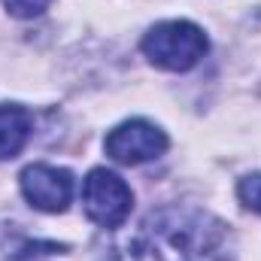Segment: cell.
I'll return each mask as SVG.
<instances>
[{
  "mask_svg": "<svg viewBox=\"0 0 261 261\" xmlns=\"http://www.w3.org/2000/svg\"><path fill=\"white\" fill-rule=\"evenodd\" d=\"M143 228L158 261H234L228 225L200 206H158Z\"/></svg>",
  "mask_w": 261,
  "mask_h": 261,
  "instance_id": "6da1fadb",
  "label": "cell"
},
{
  "mask_svg": "<svg viewBox=\"0 0 261 261\" xmlns=\"http://www.w3.org/2000/svg\"><path fill=\"white\" fill-rule=\"evenodd\" d=\"M140 49L149 58V64L170 70V73H186L206 55L210 40L197 24L173 18V21H161L149 28Z\"/></svg>",
  "mask_w": 261,
  "mask_h": 261,
  "instance_id": "7a4b0ae2",
  "label": "cell"
},
{
  "mask_svg": "<svg viewBox=\"0 0 261 261\" xmlns=\"http://www.w3.org/2000/svg\"><path fill=\"white\" fill-rule=\"evenodd\" d=\"M82 206L91 222L103 228H119L130 216L134 195L119 173L107 167H94L82 182Z\"/></svg>",
  "mask_w": 261,
  "mask_h": 261,
  "instance_id": "3957f363",
  "label": "cell"
},
{
  "mask_svg": "<svg viewBox=\"0 0 261 261\" xmlns=\"http://www.w3.org/2000/svg\"><path fill=\"white\" fill-rule=\"evenodd\" d=\"M103 149L113 161H119L125 167H137V164H146V161H155L158 155H164L167 134L146 119H130L107 134Z\"/></svg>",
  "mask_w": 261,
  "mask_h": 261,
  "instance_id": "277c9868",
  "label": "cell"
},
{
  "mask_svg": "<svg viewBox=\"0 0 261 261\" xmlns=\"http://www.w3.org/2000/svg\"><path fill=\"white\" fill-rule=\"evenodd\" d=\"M21 195L34 210L43 213H64L73 200V173L52 164H31L18 176Z\"/></svg>",
  "mask_w": 261,
  "mask_h": 261,
  "instance_id": "5b68a950",
  "label": "cell"
},
{
  "mask_svg": "<svg viewBox=\"0 0 261 261\" xmlns=\"http://www.w3.org/2000/svg\"><path fill=\"white\" fill-rule=\"evenodd\" d=\"M34 116L18 103H0V161L15 158L31 140Z\"/></svg>",
  "mask_w": 261,
  "mask_h": 261,
  "instance_id": "8992f818",
  "label": "cell"
},
{
  "mask_svg": "<svg viewBox=\"0 0 261 261\" xmlns=\"http://www.w3.org/2000/svg\"><path fill=\"white\" fill-rule=\"evenodd\" d=\"M237 197H240V203H243L246 210L261 213V173H249V176H243L240 186H237Z\"/></svg>",
  "mask_w": 261,
  "mask_h": 261,
  "instance_id": "52a82bcc",
  "label": "cell"
},
{
  "mask_svg": "<svg viewBox=\"0 0 261 261\" xmlns=\"http://www.w3.org/2000/svg\"><path fill=\"white\" fill-rule=\"evenodd\" d=\"M52 0H3V6L9 9V15L15 18H34V15H43L49 9Z\"/></svg>",
  "mask_w": 261,
  "mask_h": 261,
  "instance_id": "ba28073f",
  "label": "cell"
},
{
  "mask_svg": "<svg viewBox=\"0 0 261 261\" xmlns=\"http://www.w3.org/2000/svg\"><path fill=\"white\" fill-rule=\"evenodd\" d=\"M58 252H61V246H55V243H28L12 255V261H49Z\"/></svg>",
  "mask_w": 261,
  "mask_h": 261,
  "instance_id": "9c48e42d",
  "label": "cell"
}]
</instances>
